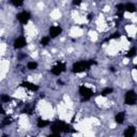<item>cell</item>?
Wrapping results in <instances>:
<instances>
[{
	"label": "cell",
	"instance_id": "cell-1",
	"mask_svg": "<svg viewBox=\"0 0 137 137\" xmlns=\"http://www.w3.org/2000/svg\"><path fill=\"white\" fill-rule=\"evenodd\" d=\"M97 62L91 60V61H79V62H76L73 65V69L72 71L74 73H80V72H85L86 70H88L91 65L95 64Z\"/></svg>",
	"mask_w": 137,
	"mask_h": 137
},
{
	"label": "cell",
	"instance_id": "cell-2",
	"mask_svg": "<svg viewBox=\"0 0 137 137\" xmlns=\"http://www.w3.org/2000/svg\"><path fill=\"white\" fill-rule=\"evenodd\" d=\"M70 129H71L70 125H68L67 123H64L62 121H57L51 125V132L59 134L60 132H69Z\"/></svg>",
	"mask_w": 137,
	"mask_h": 137
},
{
	"label": "cell",
	"instance_id": "cell-3",
	"mask_svg": "<svg viewBox=\"0 0 137 137\" xmlns=\"http://www.w3.org/2000/svg\"><path fill=\"white\" fill-rule=\"evenodd\" d=\"M137 95L133 90H130L125 93V104L128 105H134L136 103Z\"/></svg>",
	"mask_w": 137,
	"mask_h": 137
},
{
	"label": "cell",
	"instance_id": "cell-4",
	"mask_svg": "<svg viewBox=\"0 0 137 137\" xmlns=\"http://www.w3.org/2000/svg\"><path fill=\"white\" fill-rule=\"evenodd\" d=\"M79 93H80V95L82 97L84 100H89L92 97V91L90 90V89L86 88L85 86H81L79 88Z\"/></svg>",
	"mask_w": 137,
	"mask_h": 137
},
{
	"label": "cell",
	"instance_id": "cell-5",
	"mask_svg": "<svg viewBox=\"0 0 137 137\" xmlns=\"http://www.w3.org/2000/svg\"><path fill=\"white\" fill-rule=\"evenodd\" d=\"M17 19H18L22 24H27L28 23V20L30 19V14L28 13V12H26V11H23V12H20V13H18L17 14Z\"/></svg>",
	"mask_w": 137,
	"mask_h": 137
},
{
	"label": "cell",
	"instance_id": "cell-6",
	"mask_svg": "<svg viewBox=\"0 0 137 137\" xmlns=\"http://www.w3.org/2000/svg\"><path fill=\"white\" fill-rule=\"evenodd\" d=\"M64 70H65V65L63 63H58V64L55 65V67L51 68V73L54 75H60Z\"/></svg>",
	"mask_w": 137,
	"mask_h": 137
},
{
	"label": "cell",
	"instance_id": "cell-7",
	"mask_svg": "<svg viewBox=\"0 0 137 137\" xmlns=\"http://www.w3.org/2000/svg\"><path fill=\"white\" fill-rule=\"evenodd\" d=\"M26 45V40L24 37H19V38H17L15 41H14V47L17 49H19V48H23L24 46Z\"/></svg>",
	"mask_w": 137,
	"mask_h": 137
},
{
	"label": "cell",
	"instance_id": "cell-8",
	"mask_svg": "<svg viewBox=\"0 0 137 137\" xmlns=\"http://www.w3.org/2000/svg\"><path fill=\"white\" fill-rule=\"evenodd\" d=\"M62 31V29L59 27V26H52L50 28V30H49V35H50V38H57L59 34L61 33Z\"/></svg>",
	"mask_w": 137,
	"mask_h": 137
},
{
	"label": "cell",
	"instance_id": "cell-9",
	"mask_svg": "<svg viewBox=\"0 0 137 137\" xmlns=\"http://www.w3.org/2000/svg\"><path fill=\"white\" fill-rule=\"evenodd\" d=\"M136 130L134 127H129L125 131H124V137H133L135 135Z\"/></svg>",
	"mask_w": 137,
	"mask_h": 137
},
{
	"label": "cell",
	"instance_id": "cell-10",
	"mask_svg": "<svg viewBox=\"0 0 137 137\" xmlns=\"http://www.w3.org/2000/svg\"><path fill=\"white\" fill-rule=\"evenodd\" d=\"M22 86H23V87H25V88H27V89H29V90H31V91H37L38 89H39L38 86H35V85L31 84V82H28V81L23 82Z\"/></svg>",
	"mask_w": 137,
	"mask_h": 137
},
{
	"label": "cell",
	"instance_id": "cell-11",
	"mask_svg": "<svg viewBox=\"0 0 137 137\" xmlns=\"http://www.w3.org/2000/svg\"><path fill=\"white\" fill-rule=\"evenodd\" d=\"M115 120H116V122L117 123H123V121H124V114L123 112H119V114H117L116 115V117H115Z\"/></svg>",
	"mask_w": 137,
	"mask_h": 137
},
{
	"label": "cell",
	"instance_id": "cell-12",
	"mask_svg": "<svg viewBox=\"0 0 137 137\" xmlns=\"http://www.w3.org/2000/svg\"><path fill=\"white\" fill-rule=\"evenodd\" d=\"M125 11L130 12V13H134V12L136 11V8H135V5L133 3H127L125 4Z\"/></svg>",
	"mask_w": 137,
	"mask_h": 137
},
{
	"label": "cell",
	"instance_id": "cell-13",
	"mask_svg": "<svg viewBox=\"0 0 137 137\" xmlns=\"http://www.w3.org/2000/svg\"><path fill=\"white\" fill-rule=\"evenodd\" d=\"M48 124H49V121H46V120H42V119H40V120L38 121V128L43 129V128L48 125Z\"/></svg>",
	"mask_w": 137,
	"mask_h": 137
},
{
	"label": "cell",
	"instance_id": "cell-14",
	"mask_svg": "<svg viewBox=\"0 0 137 137\" xmlns=\"http://www.w3.org/2000/svg\"><path fill=\"white\" fill-rule=\"evenodd\" d=\"M27 68L29 69V70H35L38 68V63L37 62H29L28 64H27Z\"/></svg>",
	"mask_w": 137,
	"mask_h": 137
},
{
	"label": "cell",
	"instance_id": "cell-15",
	"mask_svg": "<svg viewBox=\"0 0 137 137\" xmlns=\"http://www.w3.org/2000/svg\"><path fill=\"white\" fill-rule=\"evenodd\" d=\"M112 92V89L111 88H105L104 89V90L102 91V93H101V94H102L103 95V97H106V95H108V94H110Z\"/></svg>",
	"mask_w": 137,
	"mask_h": 137
},
{
	"label": "cell",
	"instance_id": "cell-16",
	"mask_svg": "<svg viewBox=\"0 0 137 137\" xmlns=\"http://www.w3.org/2000/svg\"><path fill=\"white\" fill-rule=\"evenodd\" d=\"M136 52H137V51H136V48H134V47H133V48H131V49L129 50V52H128L127 56H128L129 58H132V57H134V56L136 55Z\"/></svg>",
	"mask_w": 137,
	"mask_h": 137
},
{
	"label": "cell",
	"instance_id": "cell-17",
	"mask_svg": "<svg viewBox=\"0 0 137 137\" xmlns=\"http://www.w3.org/2000/svg\"><path fill=\"white\" fill-rule=\"evenodd\" d=\"M49 40H50V37H44V38H42V40H41V44L42 45H47L49 43Z\"/></svg>",
	"mask_w": 137,
	"mask_h": 137
},
{
	"label": "cell",
	"instance_id": "cell-18",
	"mask_svg": "<svg viewBox=\"0 0 137 137\" xmlns=\"http://www.w3.org/2000/svg\"><path fill=\"white\" fill-rule=\"evenodd\" d=\"M10 100L11 99H10L9 95H5V94H2L1 95V101H2V102H9Z\"/></svg>",
	"mask_w": 137,
	"mask_h": 137
},
{
	"label": "cell",
	"instance_id": "cell-19",
	"mask_svg": "<svg viewBox=\"0 0 137 137\" xmlns=\"http://www.w3.org/2000/svg\"><path fill=\"white\" fill-rule=\"evenodd\" d=\"M12 3H13L14 5H15V7H19V5H22L23 4V2L22 1H11Z\"/></svg>",
	"mask_w": 137,
	"mask_h": 137
},
{
	"label": "cell",
	"instance_id": "cell-20",
	"mask_svg": "<svg viewBox=\"0 0 137 137\" xmlns=\"http://www.w3.org/2000/svg\"><path fill=\"white\" fill-rule=\"evenodd\" d=\"M10 122H11V119L7 118V119H5V121H3V122H2V124H3V125H7V124H9Z\"/></svg>",
	"mask_w": 137,
	"mask_h": 137
},
{
	"label": "cell",
	"instance_id": "cell-21",
	"mask_svg": "<svg viewBox=\"0 0 137 137\" xmlns=\"http://www.w3.org/2000/svg\"><path fill=\"white\" fill-rule=\"evenodd\" d=\"M119 37H120V34H119V33H115L114 35H111V39H116V38H119Z\"/></svg>",
	"mask_w": 137,
	"mask_h": 137
},
{
	"label": "cell",
	"instance_id": "cell-22",
	"mask_svg": "<svg viewBox=\"0 0 137 137\" xmlns=\"http://www.w3.org/2000/svg\"><path fill=\"white\" fill-rule=\"evenodd\" d=\"M48 137H59V134L54 133V134H51V135H50V136H48Z\"/></svg>",
	"mask_w": 137,
	"mask_h": 137
},
{
	"label": "cell",
	"instance_id": "cell-23",
	"mask_svg": "<svg viewBox=\"0 0 137 137\" xmlns=\"http://www.w3.org/2000/svg\"><path fill=\"white\" fill-rule=\"evenodd\" d=\"M81 3V1H74L73 2V4H75V5H78V4H80Z\"/></svg>",
	"mask_w": 137,
	"mask_h": 137
},
{
	"label": "cell",
	"instance_id": "cell-24",
	"mask_svg": "<svg viewBox=\"0 0 137 137\" xmlns=\"http://www.w3.org/2000/svg\"><path fill=\"white\" fill-rule=\"evenodd\" d=\"M134 69H135V70H137V64L135 65V67H134Z\"/></svg>",
	"mask_w": 137,
	"mask_h": 137
},
{
	"label": "cell",
	"instance_id": "cell-25",
	"mask_svg": "<svg viewBox=\"0 0 137 137\" xmlns=\"http://www.w3.org/2000/svg\"><path fill=\"white\" fill-rule=\"evenodd\" d=\"M3 137H7V136H3Z\"/></svg>",
	"mask_w": 137,
	"mask_h": 137
}]
</instances>
